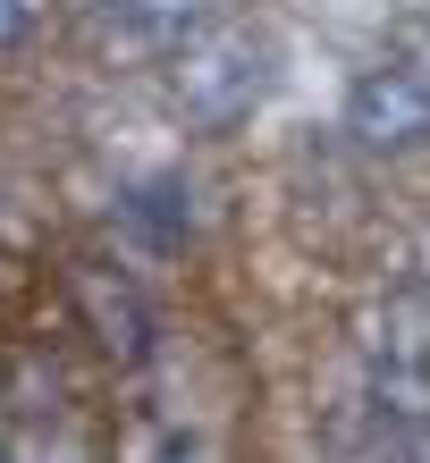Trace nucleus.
I'll list each match as a JSON object with an SVG mask.
<instances>
[{"label": "nucleus", "mask_w": 430, "mask_h": 463, "mask_svg": "<svg viewBox=\"0 0 430 463\" xmlns=\"http://www.w3.org/2000/svg\"><path fill=\"white\" fill-rule=\"evenodd\" d=\"M271 93V43L253 25H203L177 51V110L195 127H236Z\"/></svg>", "instance_id": "obj_1"}, {"label": "nucleus", "mask_w": 430, "mask_h": 463, "mask_svg": "<svg viewBox=\"0 0 430 463\" xmlns=\"http://www.w3.org/2000/svg\"><path fill=\"white\" fill-rule=\"evenodd\" d=\"M371 404L388 421H430V279H397L371 312Z\"/></svg>", "instance_id": "obj_2"}, {"label": "nucleus", "mask_w": 430, "mask_h": 463, "mask_svg": "<svg viewBox=\"0 0 430 463\" xmlns=\"http://www.w3.org/2000/svg\"><path fill=\"white\" fill-rule=\"evenodd\" d=\"M68 304H76V320H85V337L110 354V363H144L152 354V304L136 295V279L127 269H110V261H68Z\"/></svg>", "instance_id": "obj_3"}, {"label": "nucleus", "mask_w": 430, "mask_h": 463, "mask_svg": "<svg viewBox=\"0 0 430 463\" xmlns=\"http://www.w3.org/2000/svg\"><path fill=\"white\" fill-rule=\"evenodd\" d=\"M346 135H355L363 152H430V93L422 76L406 68H371L355 93H346Z\"/></svg>", "instance_id": "obj_4"}, {"label": "nucleus", "mask_w": 430, "mask_h": 463, "mask_svg": "<svg viewBox=\"0 0 430 463\" xmlns=\"http://www.w3.org/2000/svg\"><path fill=\"white\" fill-rule=\"evenodd\" d=\"M127 220H136V228H152V244H177L186 228H195V211H186V194H177V185H144V194L127 203Z\"/></svg>", "instance_id": "obj_5"}, {"label": "nucleus", "mask_w": 430, "mask_h": 463, "mask_svg": "<svg viewBox=\"0 0 430 463\" xmlns=\"http://www.w3.org/2000/svg\"><path fill=\"white\" fill-rule=\"evenodd\" d=\"M136 25H152V34H186V25L203 17V0H119Z\"/></svg>", "instance_id": "obj_6"}, {"label": "nucleus", "mask_w": 430, "mask_h": 463, "mask_svg": "<svg viewBox=\"0 0 430 463\" xmlns=\"http://www.w3.org/2000/svg\"><path fill=\"white\" fill-rule=\"evenodd\" d=\"M43 396H60V371H51L43 354H25V371H17V413H51Z\"/></svg>", "instance_id": "obj_7"}, {"label": "nucleus", "mask_w": 430, "mask_h": 463, "mask_svg": "<svg viewBox=\"0 0 430 463\" xmlns=\"http://www.w3.org/2000/svg\"><path fill=\"white\" fill-rule=\"evenodd\" d=\"M34 17H43V0H0V51H17L34 34Z\"/></svg>", "instance_id": "obj_8"}, {"label": "nucleus", "mask_w": 430, "mask_h": 463, "mask_svg": "<svg viewBox=\"0 0 430 463\" xmlns=\"http://www.w3.org/2000/svg\"><path fill=\"white\" fill-rule=\"evenodd\" d=\"M397 68H406V76H422V93H430V25H422V34H406V51H397Z\"/></svg>", "instance_id": "obj_9"}, {"label": "nucleus", "mask_w": 430, "mask_h": 463, "mask_svg": "<svg viewBox=\"0 0 430 463\" xmlns=\"http://www.w3.org/2000/svg\"><path fill=\"white\" fill-rule=\"evenodd\" d=\"M422 463H430V439H422Z\"/></svg>", "instance_id": "obj_10"}, {"label": "nucleus", "mask_w": 430, "mask_h": 463, "mask_svg": "<svg viewBox=\"0 0 430 463\" xmlns=\"http://www.w3.org/2000/svg\"><path fill=\"white\" fill-rule=\"evenodd\" d=\"M0 463H9V455H0Z\"/></svg>", "instance_id": "obj_11"}]
</instances>
